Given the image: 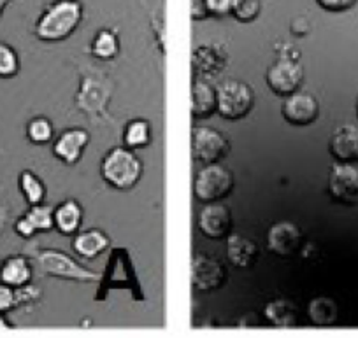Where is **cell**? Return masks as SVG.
<instances>
[{"label": "cell", "instance_id": "obj_1", "mask_svg": "<svg viewBox=\"0 0 358 338\" xmlns=\"http://www.w3.org/2000/svg\"><path fill=\"white\" fill-rule=\"evenodd\" d=\"M85 18L79 0H53L37 18L34 34L43 43H62L69 39Z\"/></svg>", "mask_w": 358, "mask_h": 338}, {"label": "cell", "instance_id": "obj_2", "mask_svg": "<svg viewBox=\"0 0 358 338\" xmlns=\"http://www.w3.org/2000/svg\"><path fill=\"white\" fill-rule=\"evenodd\" d=\"M34 265L39 268L41 274L48 277L62 279V281L83 282V284H92V282H101V274L94 270H88L83 265H79L74 258L62 253L57 249H37L30 254Z\"/></svg>", "mask_w": 358, "mask_h": 338}, {"label": "cell", "instance_id": "obj_3", "mask_svg": "<svg viewBox=\"0 0 358 338\" xmlns=\"http://www.w3.org/2000/svg\"><path fill=\"white\" fill-rule=\"evenodd\" d=\"M143 161L130 147H113L101 163L102 179L111 188L127 191L143 177Z\"/></svg>", "mask_w": 358, "mask_h": 338}, {"label": "cell", "instance_id": "obj_4", "mask_svg": "<svg viewBox=\"0 0 358 338\" xmlns=\"http://www.w3.org/2000/svg\"><path fill=\"white\" fill-rule=\"evenodd\" d=\"M255 107L251 84L239 79H227L216 88V110L229 122H237L250 115Z\"/></svg>", "mask_w": 358, "mask_h": 338}, {"label": "cell", "instance_id": "obj_5", "mask_svg": "<svg viewBox=\"0 0 358 338\" xmlns=\"http://www.w3.org/2000/svg\"><path fill=\"white\" fill-rule=\"evenodd\" d=\"M236 179L234 174L222 163H209L204 165L197 172L194 181L195 198L202 203L222 202L223 198L232 193Z\"/></svg>", "mask_w": 358, "mask_h": 338}, {"label": "cell", "instance_id": "obj_6", "mask_svg": "<svg viewBox=\"0 0 358 338\" xmlns=\"http://www.w3.org/2000/svg\"><path fill=\"white\" fill-rule=\"evenodd\" d=\"M304 78L306 72L301 61L294 57H287V54L278 58L265 74L268 89L280 96H288L297 91L304 82Z\"/></svg>", "mask_w": 358, "mask_h": 338}, {"label": "cell", "instance_id": "obj_7", "mask_svg": "<svg viewBox=\"0 0 358 338\" xmlns=\"http://www.w3.org/2000/svg\"><path fill=\"white\" fill-rule=\"evenodd\" d=\"M330 196L344 205L358 202V167L353 161H337L329 174Z\"/></svg>", "mask_w": 358, "mask_h": 338}, {"label": "cell", "instance_id": "obj_8", "mask_svg": "<svg viewBox=\"0 0 358 338\" xmlns=\"http://www.w3.org/2000/svg\"><path fill=\"white\" fill-rule=\"evenodd\" d=\"M281 115L285 122L292 126H309L315 123L320 116V103L315 95L309 91L297 89L292 95L285 96V102L281 105Z\"/></svg>", "mask_w": 358, "mask_h": 338}, {"label": "cell", "instance_id": "obj_9", "mask_svg": "<svg viewBox=\"0 0 358 338\" xmlns=\"http://www.w3.org/2000/svg\"><path fill=\"white\" fill-rule=\"evenodd\" d=\"M229 149V139L216 128L204 126V128L195 130L194 139H192V151H194L195 160L201 163H218L227 156Z\"/></svg>", "mask_w": 358, "mask_h": 338}, {"label": "cell", "instance_id": "obj_10", "mask_svg": "<svg viewBox=\"0 0 358 338\" xmlns=\"http://www.w3.org/2000/svg\"><path fill=\"white\" fill-rule=\"evenodd\" d=\"M225 281L223 265L209 254L197 253L192 258V286L199 293H211Z\"/></svg>", "mask_w": 358, "mask_h": 338}, {"label": "cell", "instance_id": "obj_11", "mask_svg": "<svg viewBox=\"0 0 358 338\" xmlns=\"http://www.w3.org/2000/svg\"><path fill=\"white\" fill-rule=\"evenodd\" d=\"M197 226L204 237L211 240H222L229 237L232 228V212L222 202L206 203L199 212Z\"/></svg>", "mask_w": 358, "mask_h": 338}, {"label": "cell", "instance_id": "obj_12", "mask_svg": "<svg viewBox=\"0 0 358 338\" xmlns=\"http://www.w3.org/2000/svg\"><path fill=\"white\" fill-rule=\"evenodd\" d=\"M302 246V232L292 221H278L267 230V247L281 258H292Z\"/></svg>", "mask_w": 358, "mask_h": 338}, {"label": "cell", "instance_id": "obj_13", "mask_svg": "<svg viewBox=\"0 0 358 338\" xmlns=\"http://www.w3.org/2000/svg\"><path fill=\"white\" fill-rule=\"evenodd\" d=\"M90 135L83 128H71L62 133L53 144V154L65 165H76L83 158Z\"/></svg>", "mask_w": 358, "mask_h": 338}, {"label": "cell", "instance_id": "obj_14", "mask_svg": "<svg viewBox=\"0 0 358 338\" xmlns=\"http://www.w3.org/2000/svg\"><path fill=\"white\" fill-rule=\"evenodd\" d=\"M227 54L215 44H202L192 53V67L197 78H215L225 68Z\"/></svg>", "mask_w": 358, "mask_h": 338}, {"label": "cell", "instance_id": "obj_15", "mask_svg": "<svg viewBox=\"0 0 358 338\" xmlns=\"http://www.w3.org/2000/svg\"><path fill=\"white\" fill-rule=\"evenodd\" d=\"M329 151L337 161L358 160V126L343 125L330 135Z\"/></svg>", "mask_w": 358, "mask_h": 338}, {"label": "cell", "instance_id": "obj_16", "mask_svg": "<svg viewBox=\"0 0 358 338\" xmlns=\"http://www.w3.org/2000/svg\"><path fill=\"white\" fill-rule=\"evenodd\" d=\"M258 247L248 237L241 235V233H229L227 237V258H229L230 265L236 268H250L257 261Z\"/></svg>", "mask_w": 358, "mask_h": 338}, {"label": "cell", "instance_id": "obj_17", "mask_svg": "<svg viewBox=\"0 0 358 338\" xmlns=\"http://www.w3.org/2000/svg\"><path fill=\"white\" fill-rule=\"evenodd\" d=\"M111 254V260H108V279L101 277V284L108 282V288L113 289L122 288L123 282H136L129 253L122 247H116V249H113Z\"/></svg>", "mask_w": 358, "mask_h": 338}, {"label": "cell", "instance_id": "obj_18", "mask_svg": "<svg viewBox=\"0 0 358 338\" xmlns=\"http://www.w3.org/2000/svg\"><path fill=\"white\" fill-rule=\"evenodd\" d=\"M216 112V89L202 78H195L192 84V115L194 118H211Z\"/></svg>", "mask_w": 358, "mask_h": 338}, {"label": "cell", "instance_id": "obj_19", "mask_svg": "<svg viewBox=\"0 0 358 338\" xmlns=\"http://www.w3.org/2000/svg\"><path fill=\"white\" fill-rule=\"evenodd\" d=\"M109 247V237L102 230H86L72 240V249L85 260H95Z\"/></svg>", "mask_w": 358, "mask_h": 338}, {"label": "cell", "instance_id": "obj_20", "mask_svg": "<svg viewBox=\"0 0 358 338\" xmlns=\"http://www.w3.org/2000/svg\"><path fill=\"white\" fill-rule=\"evenodd\" d=\"M32 281V265L25 256H9L0 265V282L20 288Z\"/></svg>", "mask_w": 358, "mask_h": 338}, {"label": "cell", "instance_id": "obj_21", "mask_svg": "<svg viewBox=\"0 0 358 338\" xmlns=\"http://www.w3.org/2000/svg\"><path fill=\"white\" fill-rule=\"evenodd\" d=\"M83 224V207L76 200L69 198L55 209V228L62 235H74Z\"/></svg>", "mask_w": 358, "mask_h": 338}, {"label": "cell", "instance_id": "obj_22", "mask_svg": "<svg viewBox=\"0 0 358 338\" xmlns=\"http://www.w3.org/2000/svg\"><path fill=\"white\" fill-rule=\"evenodd\" d=\"M339 316L337 303L327 296H316L308 305V317L315 326H332Z\"/></svg>", "mask_w": 358, "mask_h": 338}, {"label": "cell", "instance_id": "obj_23", "mask_svg": "<svg viewBox=\"0 0 358 338\" xmlns=\"http://www.w3.org/2000/svg\"><path fill=\"white\" fill-rule=\"evenodd\" d=\"M120 53L118 34L111 29H101L92 39V54L97 60H115Z\"/></svg>", "mask_w": 358, "mask_h": 338}, {"label": "cell", "instance_id": "obj_24", "mask_svg": "<svg viewBox=\"0 0 358 338\" xmlns=\"http://www.w3.org/2000/svg\"><path fill=\"white\" fill-rule=\"evenodd\" d=\"M264 316L268 323L278 328H290L297 324L295 307L283 298L268 302L264 309Z\"/></svg>", "mask_w": 358, "mask_h": 338}, {"label": "cell", "instance_id": "obj_25", "mask_svg": "<svg viewBox=\"0 0 358 338\" xmlns=\"http://www.w3.org/2000/svg\"><path fill=\"white\" fill-rule=\"evenodd\" d=\"M20 191L25 196L27 203L29 205H37V203H43L46 198V186H44L43 179L39 175L34 174L32 170L25 168V170L20 174L18 177Z\"/></svg>", "mask_w": 358, "mask_h": 338}, {"label": "cell", "instance_id": "obj_26", "mask_svg": "<svg viewBox=\"0 0 358 338\" xmlns=\"http://www.w3.org/2000/svg\"><path fill=\"white\" fill-rule=\"evenodd\" d=\"M123 140H125V146L130 147V149H141V147L150 146L151 125L146 119H134L127 125Z\"/></svg>", "mask_w": 358, "mask_h": 338}, {"label": "cell", "instance_id": "obj_27", "mask_svg": "<svg viewBox=\"0 0 358 338\" xmlns=\"http://www.w3.org/2000/svg\"><path fill=\"white\" fill-rule=\"evenodd\" d=\"M27 219L32 223L36 232H50L55 228V209L46 205V203H37V205H30V209L25 212Z\"/></svg>", "mask_w": 358, "mask_h": 338}, {"label": "cell", "instance_id": "obj_28", "mask_svg": "<svg viewBox=\"0 0 358 338\" xmlns=\"http://www.w3.org/2000/svg\"><path fill=\"white\" fill-rule=\"evenodd\" d=\"M55 137V128L53 123L48 118H34L30 119L29 125H27V139L30 140L36 146H44V144L51 142Z\"/></svg>", "mask_w": 358, "mask_h": 338}, {"label": "cell", "instance_id": "obj_29", "mask_svg": "<svg viewBox=\"0 0 358 338\" xmlns=\"http://www.w3.org/2000/svg\"><path fill=\"white\" fill-rule=\"evenodd\" d=\"M20 57L11 44L0 41V78L11 79L20 72Z\"/></svg>", "mask_w": 358, "mask_h": 338}, {"label": "cell", "instance_id": "obj_30", "mask_svg": "<svg viewBox=\"0 0 358 338\" xmlns=\"http://www.w3.org/2000/svg\"><path fill=\"white\" fill-rule=\"evenodd\" d=\"M262 2L260 0H237L232 16L241 23H251L260 16Z\"/></svg>", "mask_w": 358, "mask_h": 338}, {"label": "cell", "instance_id": "obj_31", "mask_svg": "<svg viewBox=\"0 0 358 338\" xmlns=\"http://www.w3.org/2000/svg\"><path fill=\"white\" fill-rule=\"evenodd\" d=\"M237 0H206L209 18H225L232 16Z\"/></svg>", "mask_w": 358, "mask_h": 338}, {"label": "cell", "instance_id": "obj_32", "mask_svg": "<svg viewBox=\"0 0 358 338\" xmlns=\"http://www.w3.org/2000/svg\"><path fill=\"white\" fill-rule=\"evenodd\" d=\"M16 293V307L22 305H30V303L37 302L41 298V289L34 284H25L20 286V288H15Z\"/></svg>", "mask_w": 358, "mask_h": 338}, {"label": "cell", "instance_id": "obj_33", "mask_svg": "<svg viewBox=\"0 0 358 338\" xmlns=\"http://www.w3.org/2000/svg\"><path fill=\"white\" fill-rule=\"evenodd\" d=\"M315 2L327 13H344L355 8L358 0H315Z\"/></svg>", "mask_w": 358, "mask_h": 338}, {"label": "cell", "instance_id": "obj_34", "mask_svg": "<svg viewBox=\"0 0 358 338\" xmlns=\"http://www.w3.org/2000/svg\"><path fill=\"white\" fill-rule=\"evenodd\" d=\"M13 309H16V293L15 288L0 282V312H11Z\"/></svg>", "mask_w": 358, "mask_h": 338}, {"label": "cell", "instance_id": "obj_35", "mask_svg": "<svg viewBox=\"0 0 358 338\" xmlns=\"http://www.w3.org/2000/svg\"><path fill=\"white\" fill-rule=\"evenodd\" d=\"M15 232L18 233L22 239H32L34 235H36V228L32 226V223H30L29 219H27V216H22L20 219H16L15 223Z\"/></svg>", "mask_w": 358, "mask_h": 338}, {"label": "cell", "instance_id": "obj_36", "mask_svg": "<svg viewBox=\"0 0 358 338\" xmlns=\"http://www.w3.org/2000/svg\"><path fill=\"white\" fill-rule=\"evenodd\" d=\"M206 18H209L208 8H206V0H192V20L202 22V20Z\"/></svg>", "mask_w": 358, "mask_h": 338}, {"label": "cell", "instance_id": "obj_37", "mask_svg": "<svg viewBox=\"0 0 358 338\" xmlns=\"http://www.w3.org/2000/svg\"><path fill=\"white\" fill-rule=\"evenodd\" d=\"M4 330H11V323L6 319L4 314L0 312V331H4Z\"/></svg>", "mask_w": 358, "mask_h": 338}, {"label": "cell", "instance_id": "obj_38", "mask_svg": "<svg viewBox=\"0 0 358 338\" xmlns=\"http://www.w3.org/2000/svg\"><path fill=\"white\" fill-rule=\"evenodd\" d=\"M13 0H0V18H2V15H4V11L8 9V6L11 4Z\"/></svg>", "mask_w": 358, "mask_h": 338}, {"label": "cell", "instance_id": "obj_39", "mask_svg": "<svg viewBox=\"0 0 358 338\" xmlns=\"http://www.w3.org/2000/svg\"><path fill=\"white\" fill-rule=\"evenodd\" d=\"M2 223H4V214H2V207H0V228H2Z\"/></svg>", "mask_w": 358, "mask_h": 338}, {"label": "cell", "instance_id": "obj_40", "mask_svg": "<svg viewBox=\"0 0 358 338\" xmlns=\"http://www.w3.org/2000/svg\"><path fill=\"white\" fill-rule=\"evenodd\" d=\"M357 116H358V98H357Z\"/></svg>", "mask_w": 358, "mask_h": 338}]
</instances>
